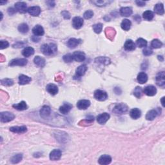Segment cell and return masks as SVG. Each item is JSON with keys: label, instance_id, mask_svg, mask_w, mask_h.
Returning a JSON list of instances; mask_svg holds the SVG:
<instances>
[{"label": "cell", "instance_id": "obj_1", "mask_svg": "<svg viewBox=\"0 0 165 165\" xmlns=\"http://www.w3.org/2000/svg\"><path fill=\"white\" fill-rule=\"evenodd\" d=\"M57 50V45L54 43L50 44H44L41 46V51L45 56H50L55 54Z\"/></svg>", "mask_w": 165, "mask_h": 165}, {"label": "cell", "instance_id": "obj_2", "mask_svg": "<svg viewBox=\"0 0 165 165\" xmlns=\"http://www.w3.org/2000/svg\"><path fill=\"white\" fill-rule=\"evenodd\" d=\"M128 106L124 103H119L115 105L112 110V112L116 115H122L128 111Z\"/></svg>", "mask_w": 165, "mask_h": 165}, {"label": "cell", "instance_id": "obj_3", "mask_svg": "<svg viewBox=\"0 0 165 165\" xmlns=\"http://www.w3.org/2000/svg\"><path fill=\"white\" fill-rule=\"evenodd\" d=\"M15 118V115L9 112H3L0 114V120L2 123H8Z\"/></svg>", "mask_w": 165, "mask_h": 165}, {"label": "cell", "instance_id": "obj_4", "mask_svg": "<svg viewBox=\"0 0 165 165\" xmlns=\"http://www.w3.org/2000/svg\"><path fill=\"white\" fill-rule=\"evenodd\" d=\"M94 97L97 101H104L108 98V94L105 91L101 90H97L94 92Z\"/></svg>", "mask_w": 165, "mask_h": 165}, {"label": "cell", "instance_id": "obj_5", "mask_svg": "<svg viewBox=\"0 0 165 165\" xmlns=\"http://www.w3.org/2000/svg\"><path fill=\"white\" fill-rule=\"evenodd\" d=\"M14 7H15V9L16 10V11H18L19 13L25 14L28 11L27 3L25 2H17L16 3L15 5H14Z\"/></svg>", "mask_w": 165, "mask_h": 165}, {"label": "cell", "instance_id": "obj_6", "mask_svg": "<svg viewBox=\"0 0 165 165\" xmlns=\"http://www.w3.org/2000/svg\"><path fill=\"white\" fill-rule=\"evenodd\" d=\"M156 84L162 88H164L165 86V74L164 71L159 72L155 78Z\"/></svg>", "mask_w": 165, "mask_h": 165}, {"label": "cell", "instance_id": "obj_7", "mask_svg": "<svg viewBox=\"0 0 165 165\" xmlns=\"http://www.w3.org/2000/svg\"><path fill=\"white\" fill-rule=\"evenodd\" d=\"M161 114V110L159 108L157 109L151 110L146 115V119L148 121H153L155 118L157 117V115Z\"/></svg>", "mask_w": 165, "mask_h": 165}, {"label": "cell", "instance_id": "obj_8", "mask_svg": "<svg viewBox=\"0 0 165 165\" xmlns=\"http://www.w3.org/2000/svg\"><path fill=\"white\" fill-rule=\"evenodd\" d=\"M28 61L25 58L21 59H14L11 60L8 65L10 66H24L27 64Z\"/></svg>", "mask_w": 165, "mask_h": 165}, {"label": "cell", "instance_id": "obj_9", "mask_svg": "<svg viewBox=\"0 0 165 165\" xmlns=\"http://www.w3.org/2000/svg\"><path fill=\"white\" fill-rule=\"evenodd\" d=\"M83 19L81 18V17H74L73 19H72V26H73V27L76 28V29H79V28L83 27Z\"/></svg>", "mask_w": 165, "mask_h": 165}, {"label": "cell", "instance_id": "obj_10", "mask_svg": "<svg viewBox=\"0 0 165 165\" xmlns=\"http://www.w3.org/2000/svg\"><path fill=\"white\" fill-rule=\"evenodd\" d=\"M110 117V115L108 113H103L97 117V121L100 124H104L109 120Z\"/></svg>", "mask_w": 165, "mask_h": 165}, {"label": "cell", "instance_id": "obj_11", "mask_svg": "<svg viewBox=\"0 0 165 165\" xmlns=\"http://www.w3.org/2000/svg\"><path fill=\"white\" fill-rule=\"evenodd\" d=\"M143 92L148 96H153L157 93V89L154 86L148 85L144 88Z\"/></svg>", "mask_w": 165, "mask_h": 165}, {"label": "cell", "instance_id": "obj_12", "mask_svg": "<svg viewBox=\"0 0 165 165\" xmlns=\"http://www.w3.org/2000/svg\"><path fill=\"white\" fill-rule=\"evenodd\" d=\"M73 55L74 60L76 61L77 62H83L85 60L86 56L84 52L81 51H76L74 52Z\"/></svg>", "mask_w": 165, "mask_h": 165}, {"label": "cell", "instance_id": "obj_13", "mask_svg": "<svg viewBox=\"0 0 165 165\" xmlns=\"http://www.w3.org/2000/svg\"><path fill=\"white\" fill-rule=\"evenodd\" d=\"M50 113H51V109L50 107L47 105L43 106L39 111L40 115H41V117L43 119L47 118L49 115H50Z\"/></svg>", "mask_w": 165, "mask_h": 165}, {"label": "cell", "instance_id": "obj_14", "mask_svg": "<svg viewBox=\"0 0 165 165\" xmlns=\"http://www.w3.org/2000/svg\"><path fill=\"white\" fill-rule=\"evenodd\" d=\"M90 105V101L87 99L80 100L77 103V107L79 110H86Z\"/></svg>", "mask_w": 165, "mask_h": 165}, {"label": "cell", "instance_id": "obj_15", "mask_svg": "<svg viewBox=\"0 0 165 165\" xmlns=\"http://www.w3.org/2000/svg\"><path fill=\"white\" fill-rule=\"evenodd\" d=\"M112 162V157L109 155H103L99 157L98 163L101 165L109 164Z\"/></svg>", "mask_w": 165, "mask_h": 165}, {"label": "cell", "instance_id": "obj_16", "mask_svg": "<svg viewBox=\"0 0 165 165\" xmlns=\"http://www.w3.org/2000/svg\"><path fill=\"white\" fill-rule=\"evenodd\" d=\"M50 159L52 161H57L61 157V152L60 150L55 149L53 150L50 153Z\"/></svg>", "mask_w": 165, "mask_h": 165}, {"label": "cell", "instance_id": "obj_17", "mask_svg": "<svg viewBox=\"0 0 165 165\" xmlns=\"http://www.w3.org/2000/svg\"><path fill=\"white\" fill-rule=\"evenodd\" d=\"M41 8L38 6L30 7L28 8V13L32 16H38L41 13Z\"/></svg>", "mask_w": 165, "mask_h": 165}, {"label": "cell", "instance_id": "obj_18", "mask_svg": "<svg viewBox=\"0 0 165 165\" xmlns=\"http://www.w3.org/2000/svg\"><path fill=\"white\" fill-rule=\"evenodd\" d=\"M32 32L36 36H42L44 35L45 30L41 25H37L32 28Z\"/></svg>", "mask_w": 165, "mask_h": 165}, {"label": "cell", "instance_id": "obj_19", "mask_svg": "<svg viewBox=\"0 0 165 165\" xmlns=\"http://www.w3.org/2000/svg\"><path fill=\"white\" fill-rule=\"evenodd\" d=\"M81 39H76V38H70L67 42V46L68 48L71 49L75 48L77 47L81 43Z\"/></svg>", "mask_w": 165, "mask_h": 165}, {"label": "cell", "instance_id": "obj_20", "mask_svg": "<svg viewBox=\"0 0 165 165\" xmlns=\"http://www.w3.org/2000/svg\"><path fill=\"white\" fill-rule=\"evenodd\" d=\"M72 108V105L71 104L68 103H65L63 104L62 106H61L59 107V110L60 113H61L63 114H67L70 112Z\"/></svg>", "mask_w": 165, "mask_h": 165}, {"label": "cell", "instance_id": "obj_21", "mask_svg": "<svg viewBox=\"0 0 165 165\" xmlns=\"http://www.w3.org/2000/svg\"><path fill=\"white\" fill-rule=\"evenodd\" d=\"M46 89H47V91L49 94L52 95H55L56 94H57L59 90L58 87H57V85L53 83L48 84V85L47 86V87H46Z\"/></svg>", "mask_w": 165, "mask_h": 165}, {"label": "cell", "instance_id": "obj_22", "mask_svg": "<svg viewBox=\"0 0 165 165\" xmlns=\"http://www.w3.org/2000/svg\"><path fill=\"white\" fill-rule=\"evenodd\" d=\"M10 131L17 134H24L27 131V128L25 126H12L10 128Z\"/></svg>", "mask_w": 165, "mask_h": 165}, {"label": "cell", "instance_id": "obj_23", "mask_svg": "<svg viewBox=\"0 0 165 165\" xmlns=\"http://www.w3.org/2000/svg\"><path fill=\"white\" fill-rule=\"evenodd\" d=\"M136 48L135 43L132 39H128L124 45V48L127 51H133Z\"/></svg>", "mask_w": 165, "mask_h": 165}, {"label": "cell", "instance_id": "obj_24", "mask_svg": "<svg viewBox=\"0 0 165 165\" xmlns=\"http://www.w3.org/2000/svg\"><path fill=\"white\" fill-rule=\"evenodd\" d=\"M34 64H35L36 66H38V67H41V68L44 67L46 64L45 59L39 56H37L34 57Z\"/></svg>", "mask_w": 165, "mask_h": 165}, {"label": "cell", "instance_id": "obj_25", "mask_svg": "<svg viewBox=\"0 0 165 165\" xmlns=\"http://www.w3.org/2000/svg\"><path fill=\"white\" fill-rule=\"evenodd\" d=\"M88 67L86 65H82L78 66L76 70V74L77 77H81L84 76L85 72L87 70Z\"/></svg>", "mask_w": 165, "mask_h": 165}, {"label": "cell", "instance_id": "obj_26", "mask_svg": "<svg viewBox=\"0 0 165 165\" xmlns=\"http://www.w3.org/2000/svg\"><path fill=\"white\" fill-rule=\"evenodd\" d=\"M95 62L97 63H101V64L105 65H108L109 64H110V59L108 57H105V56H101V57H98L97 58L95 59Z\"/></svg>", "mask_w": 165, "mask_h": 165}, {"label": "cell", "instance_id": "obj_27", "mask_svg": "<svg viewBox=\"0 0 165 165\" xmlns=\"http://www.w3.org/2000/svg\"><path fill=\"white\" fill-rule=\"evenodd\" d=\"M133 10L131 7H122L120 9L121 15L123 17H129L132 14Z\"/></svg>", "mask_w": 165, "mask_h": 165}, {"label": "cell", "instance_id": "obj_28", "mask_svg": "<svg viewBox=\"0 0 165 165\" xmlns=\"http://www.w3.org/2000/svg\"><path fill=\"white\" fill-rule=\"evenodd\" d=\"M31 81H32L31 77L26 76V75L21 74L19 76V85H27V84L29 83Z\"/></svg>", "mask_w": 165, "mask_h": 165}, {"label": "cell", "instance_id": "obj_29", "mask_svg": "<svg viewBox=\"0 0 165 165\" xmlns=\"http://www.w3.org/2000/svg\"><path fill=\"white\" fill-rule=\"evenodd\" d=\"M130 117L134 119H137L139 118L141 115V112L139 108H135L131 110V111L130 112Z\"/></svg>", "mask_w": 165, "mask_h": 165}, {"label": "cell", "instance_id": "obj_30", "mask_svg": "<svg viewBox=\"0 0 165 165\" xmlns=\"http://www.w3.org/2000/svg\"><path fill=\"white\" fill-rule=\"evenodd\" d=\"M105 34L106 37L112 41L115 36V30L112 27H107L105 29Z\"/></svg>", "mask_w": 165, "mask_h": 165}, {"label": "cell", "instance_id": "obj_31", "mask_svg": "<svg viewBox=\"0 0 165 165\" xmlns=\"http://www.w3.org/2000/svg\"><path fill=\"white\" fill-rule=\"evenodd\" d=\"M137 81L140 84H144L147 82L148 81V76L145 72H140L139 74L137 75Z\"/></svg>", "mask_w": 165, "mask_h": 165}, {"label": "cell", "instance_id": "obj_32", "mask_svg": "<svg viewBox=\"0 0 165 165\" xmlns=\"http://www.w3.org/2000/svg\"><path fill=\"white\" fill-rule=\"evenodd\" d=\"M12 106L14 108L18 110L19 111L25 110H27L28 108V106L25 101H21V102L19 103L18 104H15V105H13Z\"/></svg>", "mask_w": 165, "mask_h": 165}, {"label": "cell", "instance_id": "obj_33", "mask_svg": "<svg viewBox=\"0 0 165 165\" xmlns=\"http://www.w3.org/2000/svg\"><path fill=\"white\" fill-rule=\"evenodd\" d=\"M131 25H132V23L129 19H124L123 20V21L121 22V27L123 30H125V31H128L130 29Z\"/></svg>", "mask_w": 165, "mask_h": 165}, {"label": "cell", "instance_id": "obj_34", "mask_svg": "<svg viewBox=\"0 0 165 165\" xmlns=\"http://www.w3.org/2000/svg\"><path fill=\"white\" fill-rule=\"evenodd\" d=\"M34 52L35 51H34V49L32 47H25L23 50L22 55L24 57H28L29 56H32V55H33L34 54Z\"/></svg>", "mask_w": 165, "mask_h": 165}, {"label": "cell", "instance_id": "obj_35", "mask_svg": "<svg viewBox=\"0 0 165 165\" xmlns=\"http://www.w3.org/2000/svg\"><path fill=\"white\" fill-rule=\"evenodd\" d=\"M153 10H154V12L159 15H163L164 13V5L163 3L156 4L153 8Z\"/></svg>", "mask_w": 165, "mask_h": 165}, {"label": "cell", "instance_id": "obj_36", "mask_svg": "<svg viewBox=\"0 0 165 165\" xmlns=\"http://www.w3.org/2000/svg\"><path fill=\"white\" fill-rule=\"evenodd\" d=\"M143 18L146 21H152L154 18V14L151 10H146L143 12Z\"/></svg>", "mask_w": 165, "mask_h": 165}, {"label": "cell", "instance_id": "obj_37", "mask_svg": "<svg viewBox=\"0 0 165 165\" xmlns=\"http://www.w3.org/2000/svg\"><path fill=\"white\" fill-rule=\"evenodd\" d=\"M23 159V154L22 153H18V154L14 155L13 157L11 158L10 161L13 164H17L21 161Z\"/></svg>", "mask_w": 165, "mask_h": 165}, {"label": "cell", "instance_id": "obj_38", "mask_svg": "<svg viewBox=\"0 0 165 165\" xmlns=\"http://www.w3.org/2000/svg\"><path fill=\"white\" fill-rule=\"evenodd\" d=\"M163 46V43L157 39H153L151 42V47L153 48H160Z\"/></svg>", "mask_w": 165, "mask_h": 165}, {"label": "cell", "instance_id": "obj_39", "mask_svg": "<svg viewBox=\"0 0 165 165\" xmlns=\"http://www.w3.org/2000/svg\"><path fill=\"white\" fill-rule=\"evenodd\" d=\"M28 30H29V28H28V26L26 23H21L18 26V30L19 32L22 34L27 33Z\"/></svg>", "mask_w": 165, "mask_h": 165}, {"label": "cell", "instance_id": "obj_40", "mask_svg": "<svg viewBox=\"0 0 165 165\" xmlns=\"http://www.w3.org/2000/svg\"><path fill=\"white\" fill-rule=\"evenodd\" d=\"M136 45L139 48L146 47L147 46V41L143 38H139L136 41Z\"/></svg>", "mask_w": 165, "mask_h": 165}, {"label": "cell", "instance_id": "obj_41", "mask_svg": "<svg viewBox=\"0 0 165 165\" xmlns=\"http://www.w3.org/2000/svg\"><path fill=\"white\" fill-rule=\"evenodd\" d=\"M112 1H92V3L95 4L97 7H105L107 5H109Z\"/></svg>", "mask_w": 165, "mask_h": 165}, {"label": "cell", "instance_id": "obj_42", "mask_svg": "<svg viewBox=\"0 0 165 165\" xmlns=\"http://www.w3.org/2000/svg\"><path fill=\"white\" fill-rule=\"evenodd\" d=\"M143 89H142V88L140 87V86H137L134 91V95L137 98H139V99L141 97L142 95H143Z\"/></svg>", "mask_w": 165, "mask_h": 165}, {"label": "cell", "instance_id": "obj_43", "mask_svg": "<svg viewBox=\"0 0 165 165\" xmlns=\"http://www.w3.org/2000/svg\"><path fill=\"white\" fill-rule=\"evenodd\" d=\"M1 84L3 86H11L14 85V81L12 79L6 78V79H3L1 80Z\"/></svg>", "mask_w": 165, "mask_h": 165}, {"label": "cell", "instance_id": "obj_44", "mask_svg": "<svg viewBox=\"0 0 165 165\" xmlns=\"http://www.w3.org/2000/svg\"><path fill=\"white\" fill-rule=\"evenodd\" d=\"M93 30L96 34H100L101 31L103 30V24L102 23H97L93 25Z\"/></svg>", "mask_w": 165, "mask_h": 165}, {"label": "cell", "instance_id": "obj_45", "mask_svg": "<svg viewBox=\"0 0 165 165\" xmlns=\"http://www.w3.org/2000/svg\"><path fill=\"white\" fill-rule=\"evenodd\" d=\"M63 61L65 63H70L71 62H72V61L74 60V57H73V55L71 54H67L65 55V56H63Z\"/></svg>", "mask_w": 165, "mask_h": 165}, {"label": "cell", "instance_id": "obj_46", "mask_svg": "<svg viewBox=\"0 0 165 165\" xmlns=\"http://www.w3.org/2000/svg\"><path fill=\"white\" fill-rule=\"evenodd\" d=\"M94 12L91 10H88L87 11H86V12L84 13L83 14V17L84 18L86 19H89L92 18V17L94 16Z\"/></svg>", "mask_w": 165, "mask_h": 165}, {"label": "cell", "instance_id": "obj_47", "mask_svg": "<svg viewBox=\"0 0 165 165\" xmlns=\"http://www.w3.org/2000/svg\"><path fill=\"white\" fill-rule=\"evenodd\" d=\"M143 53L144 56H150V55H152L153 54V50L151 47H144V48L143 49Z\"/></svg>", "mask_w": 165, "mask_h": 165}, {"label": "cell", "instance_id": "obj_48", "mask_svg": "<svg viewBox=\"0 0 165 165\" xmlns=\"http://www.w3.org/2000/svg\"><path fill=\"white\" fill-rule=\"evenodd\" d=\"M9 47V43L6 40H1L0 41V48L1 50L7 48Z\"/></svg>", "mask_w": 165, "mask_h": 165}, {"label": "cell", "instance_id": "obj_49", "mask_svg": "<svg viewBox=\"0 0 165 165\" xmlns=\"http://www.w3.org/2000/svg\"><path fill=\"white\" fill-rule=\"evenodd\" d=\"M61 15L65 19H69L70 18V14L69 13V12H68V11H66V10H63L61 12Z\"/></svg>", "mask_w": 165, "mask_h": 165}, {"label": "cell", "instance_id": "obj_50", "mask_svg": "<svg viewBox=\"0 0 165 165\" xmlns=\"http://www.w3.org/2000/svg\"><path fill=\"white\" fill-rule=\"evenodd\" d=\"M135 3L137 4V6L139 7H144V6H145L146 2L143 1H136Z\"/></svg>", "mask_w": 165, "mask_h": 165}, {"label": "cell", "instance_id": "obj_51", "mask_svg": "<svg viewBox=\"0 0 165 165\" xmlns=\"http://www.w3.org/2000/svg\"><path fill=\"white\" fill-rule=\"evenodd\" d=\"M23 44L21 42H18L17 43H16V44H14L13 45V47L14 48H21L23 47Z\"/></svg>", "mask_w": 165, "mask_h": 165}, {"label": "cell", "instance_id": "obj_52", "mask_svg": "<svg viewBox=\"0 0 165 165\" xmlns=\"http://www.w3.org/2000/svg\"><path fill=\"white\" fill-rule=\"evenodd\" d=\"M16 9H14L13 8H9L8 9V13L9 15H13V14L16 12Z\"/></svg>", "mask_w": 165, "mask_h": 165}, {"label": "cell", "instance_id": "obj_53", "mask_svg": "<svg viewBox=\"0 0 165 165\" xmlns=\"http://www.w3.org/2000/svg\"><path fill=\"white\" fill-rule=\"evenodd\" d=\"M47 4L48 5V6L50 7H54L55 6V5H56V4H55L54 1H47Z\"/></svg>", "mask_w": 165, "mask_h": 165}, {"label": "cell", "instance_id": "obj_54", "mask_svg": "<svg viewBox=\"0 0 165 165\" xmlns=\"http://www.w3.org/2000/svg\"><path fill=\"white\" fill-rule=\"evenodd\" d=\"M157 58H158L159 60H160L161 61H163L164 57H163V56H157Z\"/></svg>", "mask_w": 165, "mask_h": 165}, {"label": "cell", "instance_id": "obj_55", "mask_svg": "<svg viewBox=\"0 0 165 165\" xmlns=\"http://www.w3.org/2000/svg\"><path fill=\"white\" fill-rule=\"evenodd\" d=\"M164 97H162V99H161V104H162V105H163V107H164Z\"/></svg>", "mask_w": 165, "mask_h": 165}]
</instances>
